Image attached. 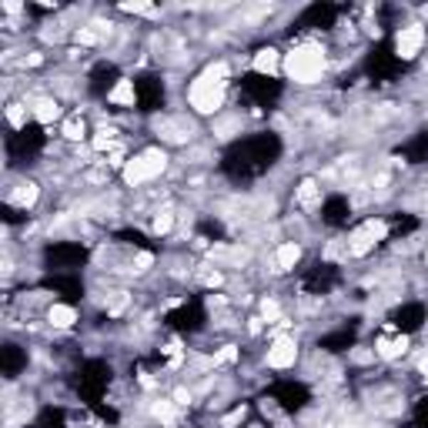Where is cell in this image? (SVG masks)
Wrapping results in <instances>:
<instances>
[{
  "instance_id": "cell-1",
  "label": "cell",
  "mask_w": 428,
  "mask_h": 428,
  "mask_svg": "<svg viewBox=\"0 0 428 428\" xmlns=\"http://www.w3.org/2000/svg\"><path fill=\"white\" fill-rule=\"evenodd\" d=\"M228 74H231V67L224 64V61L204 67V71L191 80V88H187V104H191V110H198V114H218V110L224 108V98H228Z\"/></svg>"
},
{
  "instance_id": "cell-2",
  "label": "cell",
  "mask_w": 428,
  "mask_h": 428,
  "mask_svg": "<svg viewBox=\"0 0 428 428\" xmlns=\"http://www.w3.org/2000/svg\"><path fill=\"white\" fill-rule=\"evenodd\" d=\"M285 77L291 84H301V88H311L318 84L325 71H328V54L325 47L315 44V41H305V44H295L285 54V64H281Z\"/></svg>"
},
{
  "instance_id": "cell-3",
  "label": "cell",
  "mask_w": 428,
  "mask_h": 428,
  "mask_svg": "<svg viewBox=\"0 0 428 428\" xmlns=\"http://www.w3.org/2000/svg\"><path fill=\"white\" fill-rule=\"evenodd\" d=\"M167 171V151L165 147H144L134 157H127L124 165V184L127 187H141L147 181H157V177Z\"/></svg>"
},
{
  "instance_id": "cell-4",
  "label": "cell",
  "mask_w": 428,
  "mask_h": 428,
  "mask_svg": "<svg viewBox=\"0 0 428 428\" xmlns=\"http://www.w3.org/2000/svg\"><path fill=\"white\" fill-rule=\"evenodd\" d=\"M428 44V31L425 24H405V27H398L395 33V54L402 61H415Z\"/></svg>"
},
{
  "instance_id": "cell-5",
  "label": "cell",
  "mask_w": 428,
  "mask_h": 428,
  "mask_svg": "<svg viewBox=\"0 0 428 428\" xmlns=\"http://www.w3.org/2000/svg\"><path fill=\"white\" fill-rule=\"evenodd\" d=\"M298 362V341L291 335H278L271 345H268V355H264V365L275 368V372H285V368H295Z\"/></svg>"
},
{
  "instance_id": "cell-6",
  "label": "cell",
  "mask_w": 428,
  "mask_h": 428,
  "mask_svg": "<svg viewBox=\"0 0 428 428\" xmlns=\"http://www.w3.org/2000/svg\"><path fill=\"white\" fill-rule=\"evenodd\" d=\"M157 131H161V137L171 144H187L191 141V134H194V124L184 121V118H157Z\"/></svg>"
},
{
  "instance_id": "cell-7",
  "label": "cell",
  "mask_w": 428,
  "mask_h": 428,
  "mask_svg": "<svg viewBox=\"0 0 428 428\" xmlns=\"http://www.w3.org/2000/svg\"><path fill=\"white\" fill-rule=\"evenodd\" d=\"M31 114H33V121H41V124H54L64 118V108H61V100L51 98V94H41V98H33L31 100Z\"/></svg>"
},
{
  "instance_id": "cell-8",
  "label": "cell",
  "mask_w": 428,
  "mask_h": 428,
  "mask_svg": "<svg viewBox=\"0 0 428 428\" xmlns=\"http://www.w3.org/2000/svg\"><path fill=\"white\" fill-rule=\"evenodd\" d=\"M37 198H41V184L37 181H21V184L7 187V201L21 211H31L37 204Z\"/></svg>"
},
{
  "instance_id": "cell-9",
  "label": "cell",
  "mask_w": 428,
  "mask_h": 428,
  "mask_svg": "<svg viewBox=\"0 0 428 428\" xmlns=\"http://www.w3.org/2000/svg\"><path fill=\"white\" fill-rule=\"evenodd\" d=\"M281 64H285V54H281L278 47H261V51L251 57L254 71H258V74H268V77L281 74Z\"/></svg>"
},
{
  "instance_id": "cell-10",
  "label": "cell",
  "mask_w": 428,
  "mask_h": 428,
  "mask_svg": "<svg viewBox=\"0 0 428 428\" xmlns=\"http://www.w3.org/2000/svg\"><path fill=\"white\" fill-rule=\"evenodd\" d=\"M77 318H80V315H77L74 305H64V301H57V305L47 308V321H51V328H57V331L74 328Z\"/></svg>"
},
{
  "instance_id": "cell-11",
  "label": "cell",
  "mask_w": 428,
  "mask_h": 428,
  "mask_svg": "<svg viewBox=\"0 0 428 428\" xmlns=\"http://www.w3.org/2000/svg\"><path fill=\"white\" fill-rule=\"evenodd\" d=\"M372 352H375V358L395 362V358H402V355L408 352V338H405V335H398V338H378Z\"/></svg>"
},
{
  "instance_id": "cell-12",
  "label": "cell",
  "mask_w": 428,
  "mask_h": 428,
  "mask_svg": "<svg viewBox=\"0 0 428 428\" xmlns=\"http://www.w3.org/2000/svg\"><path fill=\"white\" fill-rule=\"evenodd\" d=\"M134 100H137V90H134L131 77H121V80L108 90V104H114V108H134Z\"/></svg>"
},
{
  "instance_id": "cell-13",
  "label": "cell",
  "mask_w": 428,
  "mask_h": 428,
  "mask_svg": "<svg viewBox=\"0 0 428 428\" xmlns=\"http://www.w3.org/2000/svg\"><path fill=\"white\" fill-rule=\"evenodd\" d=\"M298 261H301V244L298 241H281L275 248V268L278 271H295Z\"/></svg>"
},
{
  "instance_id": "cell-14",
  "label": "cell",
  "mask_w": 428,
  "mask_h": 428,
  "mask_svg": "<svg viewBox=\"0 0 428 428\" xmlns=\"http://www.w3.org/2000/svg\"><path fill=\"white\" fill-rule=\"evenodd\" d=\"M345 244H348V254H352V258H365V254L372 251L378 241H375L372 234H368V228L362 224L358 231H352V234H348V241H345Z\"/></svg>"
},
{
  "instance_id": "cell-15",
  "label": "cell",
  "mask_w": 428,
  "mask_h": 428,
  "mask_svg": "<svg viewBox=\"0 0 428 428\" xmlns=\"http://www.w3.org/2000/svg\"><path fill=\"white\" fill-rule=\"evenodd\" d=\"M90 147H94L98 154L118 151V127H100V131H94V137H90Z\"/></svg>"
},
{
  "instance_id": "cell-16",
  "label": "cell",
  "mask_w": 428,
  "mask_h": 428,
  "mask_svg": "<svg viewBox=\"0 0 428 428\" xmlns=\"http://www.w3.org/2000/svg\"><path fill=\"white\" fill-rule=\"evenodd\" d=\"M295 201H298V204H301V208H315V204H318V201H321V187L315 184L311 177H308V181H301V184H298V194H295Z\"/></svg>"
},
{
  "instance_id": "cell-17",
  "label": "cell",
  "mask_w": 428,
  "mask_h": 428,
  "mask_svg": "<svg viewBox=\"0 0 428 428\" xmlns=\"http://www.w3.org/2000/svg\"><path fill=\"white\" fill-rule=\"evenodd\" d=\"M27 118H33L31 110H27V104H21V100H11V104H7V124H11L14 131H24V127H27Z\"/></svg>"
},
{
  "instance_id": "cell-18",
  "label": "cell",
  "mask_w": 428,
  "mask_h": 428,
  "mask_svg": "<svg viewBox=\"0 0 428 428\" xmlns=\"http://www.w3.org/2000/svg\"><path fill=\"white\" fill-rule=\"evenodd\" d=\"M177 402H171V398H154L151 402V415L157 418V422H165V425H171L177 418Z\"/></svg>"
},
{
  "instance_id": "cell-19",
  "label": "cell",
  "mask_w": 428,
  "mask_h": 428,
  "mask_svg": "<svg viewBox=\"0 0 428 428\" xmlns=\"http://www.w3.org/2000/svg\"><path fill=\"white\" fill-rule=\"evenodd\" d=\"M171 228H174V208H157L154 211V221H151L154 234H171Z\"/></svg>"
},
{
  "instance_id": "cell-20",
  "label": "cell",
  "mask_w": 428,
  "mask_h": 428,
  "mask_svg": "<svg viewBox=\"0 0 428 428\" xmlns=\"http://www.w3.org/2000/svg\"><path fill=\"white\" fill-rule=\"evenodd\" d=\"M61 134H64L67 141H84L88 137V124H84V118H67Z\"/></svg>"
},
{
  "instance_id": "cell-21",
  "label": "cell",
  "mask_w": 428,
  "mask_h": 428,
  "mask_svg": "<svg viewBox=\"0 0 428 428\" xmlns=\"http://www.w3.org/2000/svg\"><path fill=\"white\" fill-rule=\"evenodd\" d=\"M261 321H268V325L285 321V318H281V305H278L275 298H264V301H261Z\"/></svg>"
},
{
  "instance_id": "cell-22",
  "label": "cell",
  "mask_w": 428,
  "mask_h": 428,
  "mask_svg": "<svg viewBox=\"0 0 428 428\" xmlns=\"http://www.w3.org/2000/svg\"><path fill=\"white\" fill-rule=\"evenodd\" d=\"M151 264H154V254L151 251H137V254H134V261H131V271H134V275H144Z\"/></svg>"
},
{
  "instance_id": "cell-23",
  "label": "cell",
  "mask_w": 428,
  "mask_h": 428,
  "mask_svg": "<svg viewBox=\"0 0 428 428\" xmlns=\"http://www.w3.org/2000/svg\"><path fill=\"white\" fill-rule=\"evenodd\" d=\"M234 362H238V348H234V345H224V348L211 358V365H234Z\"/></svg>"
},
{
  "instance_id": "cell-24",
  "label": "cell",
  "mask_w": 428,
  "mask_h": 428,
  "mask_svg": "<svg viewBox=\"0 0 428 428\" xmlns=\"http://www.w3.org/2000/svg\"><path fill=\"white\" fill-rule=\"evenodd\" d=\"M238 422H244V408H234L228 418H224V428H231V425H238Z\"/></svg>"
},
{
  "instance_id": "cell-25",
  "label": "cell",
  "mask_w": 428,
  "mask_h": 428,
  "mask_svg": "<svg viewBox=\"0 0 428 428\" xmlns=\"http://www.w3.org/2000/svg\"><path fill=\"white\" fill-rule=\"evenodd\" d=\"M174 402H177V405H191V392H187V388H177Z\"/></svg>"
}]
</instances>
